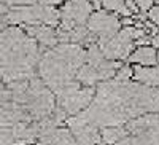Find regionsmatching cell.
I'll list each match as a JSON object with an SVG mask.
<instances>
[{
	"mask_svg": "<svg viewBox=\"0 0 159 145\" xmlns=\"http://www.w3.org/2000/svg\"><path fill=\"white\" fill-rule=\"evenodd\" d=\"M40 61L38 43L22 29L0 30V78L5 83L29 80Z\"/></svg>",
	"mask_w": 159,
	"mask_h": 145,
	"instance_id": "1",
	"label": "cell"
},
{
	"mask_svg": "<svg viewBox=\"0 0 159 145\" xmlns=\"http://www.w3.org/2000/svg\"><path fill=\"white\" fill-rule=\"evenodd\" d=\"M100 7H103L105 11L115 13V15L132 16V13L126 7V0H100Z\"/></svg>",
	"mask_w": 159,
	"mask_h": 145,
	"instance_id": "10",
	"label": "cell"
},
{
	"mask_svg": "<svg viewBox=\"0 0 159 145\" xmlns=\"http://www.w3.org/2000/svg\"><path fill=\"white\" fill-rule=\"evenodd\" d=\"M132 78L145 86H159V67L156 65H137L132 69Z\"/></svg>",
	"mask_w": 159,
	"mask_h": 145,
	"instance_id": "8",
	"label": "cell"
},
{
	"mask_svg": "<svg viewBox=\"0 0 159 145\" xmlns=\"http://www.w3.org/2000/svg\"><path fill=\"white\" fill-rule=\"evenodd\" d=\"M86 51L76 43H61L51 48L38 61V73L43 83L52 91H59L76 77L84 64Z\"/></svg>",
	"mask_w": 159,
	"mask_h": 145,
	"instance_id": "2",
	"label": "cell"
},
{
	"mask_svg": "<svg viewBox=\"0 0 159 145\" xmlns=\"http://www.w3.org/2000/svg\"><path fill=\"white\" fill-rule=\"evenodd\" d=\"M134 2H135L137 8H139L142 13L150 11V10L153 8V5H154V0H134Z\"/></svg>",
	"mask_w": 159,
	"mask_h": 145,
	"instance_id": "13",
	"label": "cell"
},
{
	"mask_svg": "<svg viewBox=\"0 0 159 145\" xmlns=\"http://www.w3.org/2000/svg\"><path fill=\"white\" fill-rule=\"evenodd\" d=\"M129 62L137 65H156L157 64V49L151 45H140L130 53L127 58Z\"/></svg>",
	"mask_w": 159,
	"mask_h": 145,
	"instance_id": "9",
	"label": "cell"
},
{
	"mask_svg": "<svg viewBox=\"0 0 159 145\" xmlns=\"http://www.w3.org/2000/svg\"><path fill=\"white\" fill-rule=\"evenodd\" d=\"M124 137H126V131L119 128H113V126L103 128L100 133V140H103V143L107 145H115L116 142H119Z\"/></svg>",
	"mask_w": 159,
	"mask_h": 145,
	"instance_id": "11",
	"label": "cell"
},
{
	"mask_svg": "<svg viewBox=\"0 0 159 145\" xmlns=\"http://www.w3.org/2000/svg\"><path fill=\"white\" fill-rule=\"evenodd\" d=\"M86 24H88V30L97 38V42L107 40V38L118 34L119 29H121V21L116 18L115 13L105 11V10L92 11Z\"/></svg>",
	"mask_w": 159,
	"mask_h": 145,
	"instance_id": "6",
	"label": "cell"
},
{
	"mask_svg": "<svg viewBox=\"0 0 159 145\" xmlns=\"http://www.w3.org/2000/svg\"><path fill=\"white\" fill-rule=\"evenodd\" d=\"M94 11L89 0H67L59 10V29L67 30L75 26H84Z\"/></svg>",
	"mask_w": 159,
	"mask_h": 145,
	"instance_id": "5",
	"label": "cell"
},
{
	"mask_svg": "<svg viewBox=\"0 0 159 145\" xmlns=\"http://www.w3.org/2000/svg\"><path fill=\"white\" fill-rule=\"evenodd\" d=\"M113 78L118 80V82H129V80H132V67H129V65H121Z\"/></svg>",
	"mask_w": 159,
	"mask_h": 145,
	"instance_id": "12",
	"label": "cell"
},
{
	"mask_svg": "<svg viewBox=\"0 0 159 145\" xmlns=\"http://www.w3.org/2000/svg\"><path fill=\"white\" fill-rule=\"evenodd\" d=\"M157 62H159V51H157Z\"/></svg>",
	"mask_w": 159,
	"mask_h": 145,
	"instance_id": "19",
	"label": "cell"
},
{
	"mask_svg": "<svg viewBox=\"0 0 159 145\" xmlns=\"http://www.w3.org/2000/svg\"><path fill=\"white\" fill-rule=\"evenodd\" d=\"M97 145H107V143H100V142H99V143H97Z\"/></svg>",
	"mask_w": 159,
	"mask_h": 145,
	"instance_id": "18",
	"label": "cell"
},
{
	"mask_svg": "<svg viewBox=\"0 0 159 145\" xmlns=\"http://www.w3.org/2000/svg\"><path fill=\"white\" fill-rule=\"evenodd\" d=\"M94 86H83L80 82H70L59 91H56V99L59 107L69 115H76L89 107L94 99Z\"/></svg>",
	"mask_w": 159,
	"mask_h": 145,
	"instance_id": "4",
	"label": "cell"
},
{
	"mask_svg": "<svg viewBox=\"0 0 159 145\" xmlns=\"http://www.w3.org/2000/svg\"><path fill=\"white\" fill-rule=\"evenodd\" d=\"M150 43H151L153 48H156V49L159 48V32H156V34L151 35V42H150Z\"/></svg>",
	"mask_w": 159,
	"mask_h": 145,
	"instance_id": "16",
	"label": "cell"
},
{
	"mask_svg": "<svg viewBox=\"0 0 159 145\" xmlns=\"http://www.w3.org/2000/svg\"><path fill=\"white\" fill-rule=\"evenodd\" d=\"M143 34H147L145 26L143 27L129 26V27L119 29L118 34H115L113 37L107 38V40H100L97 45L107 59L123 61V59H127L130 56V53L134 51L137 38H140Z\"/></svg>",
	"mask_w": 159,
	"mask_h": 145,
	"instance_id": "3",
	"label": "cell"
},
{
	"mask_svg": "<svg viewBox=\"0 0 159 145\" xmlns=\"http://www.w3.org/2000/svg\"><path fill=\"white\" fill-rule=\"evenodd\" d=\"M126 7H127V10L132 13V15H134V13H137V10H139L134 0H126Z\"/></svg>",
	"mask_w": 159,
	"mask_h": 145,
	"instance_id": "15",
	"label": "cell"
},
{
	"mask_svg": "<svg viewBox=\"0 0 159 145\" xmlns=\"http://www.w3.org/2000/svg\"><path fill=\"white\" fill-rule=\"evenodd\" d=\"M148 18H150V21L156 26V27L159 29V5H157V7H153V8L148 11Z\"/></svg>",
	"mask_w": 159,
	"mask_h": 145,
	"instance_id": "14",
	"label": "cell"
},
{
	"mask_svg": "<svg viewBox=\"0 0 159 145\" xmlns=\"http://www.w3.org/2000/svg\"><path fill=\"white\" fill-rule=\"evenodd\" d=\"M34 40L43 48H54L59 40H57V32L54 30L52 26L46 24H37V26H27L24 29Z\"/></svg>",
	"mask_w": 159,
	"mask_h": 145,
	"instance_id": "7",
	"label": "cell"
},
{
	"mask_svg": "<svg viewBox=\"0 0 159 145\" xmlns=\"http://www.w3.org/2000/svg\"><path fill=\"white\" fill-rule=\"evenodd\" d=\"M89 2L96 10H100V0H89Z\"/></svg>",
	"mask_w": 159,
	"mask_h": 145,
	"instance_id": "17",
	"label": "cell"
}]
</instances>
